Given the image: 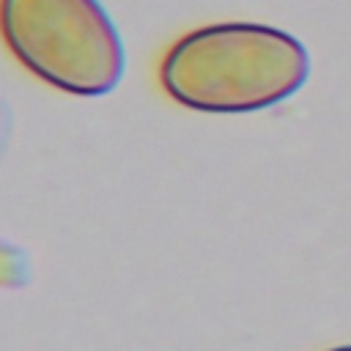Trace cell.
I'll return each instance as SVG.
<instances>
[{
  "mask_svg": "<svg viewBox=\"0 0 351 351\" xmlns=\"http://www.w3.org/2000/svg\"><path fill=\"white\" fill-rule=\"evenodd\" d=\"M326 351H351V346H335V348H326Z\"/></svg>",
  "mask_w": 351,
  "mask_h": 351,
  "instance_id": "obj_3",
  "label": "cell"
},
{
  "mask_svg": "<svg viewBox=\"0 0 351 351\" xmlns=\"http://www.w3.org/2000/svg\"><path fill=\"white\" fill-rule=\"evenodd\" d=\"M0 38L41 82L104 96L126 71L123 38L99 0H0Z\"/></svg>",
  "mask_w": 351,
  "mask_h": 351,
  "instance_id": "obj_2",
  "label": "cell"
},
{
  "mask_svg": "<svg viewBox=\"0 0 351 351\" xmlns=\"http://www.w3.org/2000/svg\"><path fill=\"white\" fill-rule=\"evenodd\" d=\"M310 77L307 47L274 25L211 22L178 36L159 63L162 90L197 112H255Z\"/></svg>",
  "mask_w": 351,
  "mask_h": 351,
  "instance_id": "obj_1",
  "label": "cell"
}]
</instances>
